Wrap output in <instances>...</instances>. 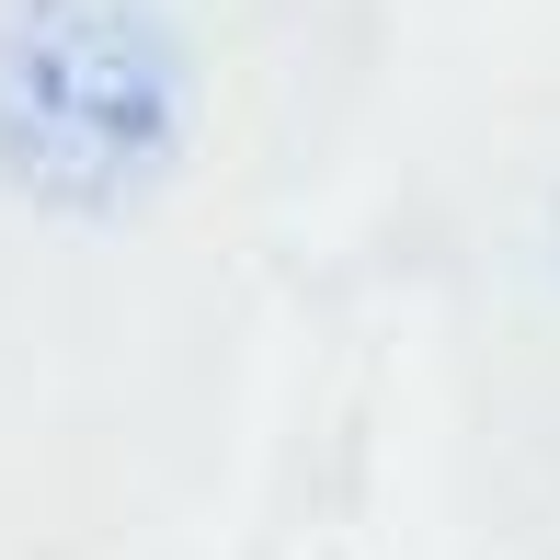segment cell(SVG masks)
<instances>
[{
    "instance_id": "6da1fadb",
    "label": "cell",
    "mask_w": 560,
    "mask_h": 560,
    "mask_svg": "<svg viewBox=\"0 0 560 560\" xmlns=\"http://www.w3.org/2000/svg\"><path fill=\"white\" fill-rule=\"evenodd\" d=\"M195 149V58L161 0H0V184L35 218L115 229Z\"/></svg>"
}]
</instances>
